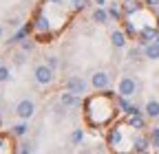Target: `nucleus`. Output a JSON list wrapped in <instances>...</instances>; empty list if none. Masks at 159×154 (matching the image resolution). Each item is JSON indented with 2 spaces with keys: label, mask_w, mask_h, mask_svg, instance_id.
Instances as JSON below:
<instances>
[{
  "label": "nucleus",
  "mask_w": 159,
  "mask_h": 154,
  "mask_svg": "<svg viewBox=\"0 0 159 154\" xmlns=\"http://www.w3.org/2000/svg\"><path fill=\"white\" fill-rule=\"evenodd\" d=\"M135 90H137V82L133 77H122L119 79V86H117L119 97H130V95H135Z\"/></svg>",
  "instance_id": "nucleus-1"
},
{
  "label": "nucleus",
  "mask_w": 159,
  "mask_h": 154,
  "mask_svg": "<svg viewBox=\"0 0 159 154\" xmlns=\"http://www.w3.org/2000/svg\"><path fill=\"white\" fill-rule=\"evenodd\" d=\"M35 82H38V84H42V86L51 84V82H53V68L47 66V64L35 66Z\"/></svg>",
  "instance_id": "nucleus-2"
},
{
  "label": "nucleus",
  "mask_w": 159,
  "mask_h": 154,
  "mask_svg": "<svg viewBox=\"0 0 159 154\" xmlns=\"http://www.w3.org/2000/svg\"><path fill=\"white\" fill-rule=\"evenodd\" d=\"M16 112H18L20 119H29V117H33V112H35V104L29 101V99H22L16 106Z\"/></svg>",
  "instance_id": "nucleus-3"
},
{
  "label": "nucleus",
  "mask_w": 159,
  "mask_h": 154,
  "mask_svg": "<svg viewBox=\"0 0 159 154\" xmlns=\"http://www.w3.org/2000/svg\"><path fill=\"white\" fill-rule=\"evenodd\" d=\"M66 90H71L75 95H82L86 90V82L82 79V77H77V75H71L69 79H66Z\"/></svg>",
  "instance_id": "nucleus-4"
},
{
  "label": "nucleus",
  "mask_w": 159,
  "mask_h": 154,
  "mask_svg": "<svg viewBox=\"0 0 159 154\" xmlns=\"http://www.w3.org/2000/svg\"><path fill=\"white\" fill-rule=\"evenodd\" d=\"M60 101H62V106L64 108H77L80 106V95H75V92H62V97H60Z\"/></svg>",
  "instance_id": "nucleus-5"
},
{
  "label": "nucleus",
  "mask_w": 159,
  "mask_h": 154,
  "mask_svg": "<svg viewBox=\"0 0 159 154\" xmlns=\"http://www.w3.org/2000/svg\"><path fill=\"white\" fill-rule=\"evenodd\" d=\"M91 84L99 90V88H106L108 86V75L104 73V71H99V73H95L93 75V79H91Z\"/></svg>",
  "instance_id": "nucleus-6"
},
{
  "label": "nucleus",
  "mask_w": 159,
  "mask_h": 154,
  "mask_svg": "<svg viewBox=\"0 0 159 154\" xmlns=\"http://www.w3.org/2000/svg\"><path fill=\"white\" fill-rule=\"evenodd\" d=\"M144 55L148 60H159V42H148L144 46Z\"/></svg>",
  "instance_id": "nucleus-7"
},
{
  "label": "nucleus",
  "mask_w": 159,
  "mask_h": 154,
  "mask_svg": "<svg viewBox=\"0 0 159 154\" xmlns=\"http://www.w3.org/2000/svg\"><path fill=\"white\" fill-rule=\"evenodd\" d=\"M108 18H111V13L106 9H95L93 11V22H97V24H106Z\"/></svg>",
  "instance_id": "nucleus-8"
},
{
  "label": "nucleus",
  "mask_w": 159,
  "mask_h": 154,
  "mask_svg": "<svg viewBox=\"0 0 159 154\" xmlns=\"http://www.w3.org/2000/svg\"><path fill=\"white\" fill-rule=\"evenodd\" d=\"M146 114L150 119H157L159 117V101H148L146 104Z\"/></svg>",
  "instance_id": "nucleus-9"
},
{
  "label": "nucleus",
  "mask_w": 159,
  "mask_h": 154,
  "mask_svg": "<svg viewBox=\"0 0 159 154\" xmlns=\"http://www.w3.org/2000/svg\"><path fill=\"white\" fill-rule=\"evenodd\" d=\"M111 42H113L115 46H124V44H126V35H124L122 31H113V33H111Z\"/></svg>",
  "instance_id": "nucleus-10"
},
{
  "label": "nucleus",
  "mask_w": 159,
  "mask_h": 154,
  "mask_svg": "<svg viewBox=\"0 0 159 154\" xmlns=\"http://www.w3.org/2000/svg\"><path fill=\"white\" fill-rule=\"evenodd\" d=\"M35 29L38 31H49V20L44 15H38V20H35Z\"/></svg>",
  "instance_id": "nucleus-11"
},
{
  "label": "nucleus",
  "mask_w": 159,
  "mask_h": 154,
  "mask_svg": "<svg viewBox=\"0 0 159 154\" xmlns=\"http://www.w3.org/2000/svg\"><path fill=\"white\" fill-rule=\"evenodd\" d=\"M128 123L133 126V128H144V119L139 117V112H135V114H130V119H128Z\"/></svg>",
  "instance_id": "nucleus-12"
},
{
  "label": "nucleus",
  "mask_w": 159,
  "mask_h": 154,
  "mask_svg": "<svg viewBox=\"0 0 159 154\" xmlns=\"http://www.w3.org/2000/svg\"><path fill=\"white\" fill-rule=\"evenodd\" d=\"M135 150H137V152H146V150H148V141H146V139H137V141H135Z\"/></svg>",
  "instance_id": "nucleus-13"
},
{
  "label": "nucleus",
  "mask_w": 159,
  "mask_h": 154,
  "mask_svg": "<svg viewBox=\"0 0 159 154\" xmlns=\"http://www.w3.org/2000/svg\"><path fill=\"white\" fill-rule=\"evenodd\" d=\"M25 132H27V126H25V123H18V126H13V134H18V137H22Z\"/></svg>",
  "instance_id": "nucleus-14"
},
{
  "label": "nucleus",
  "mask_w": 159,
  "mask_h": 154,
  "mask_svg": "<svg viewBox=\"0 0 159 154\" xmlns=\"http://www.w3.org/2000/svg\"><path fill=\"white\" fill-rule=\"evenodd\" d=\"M7 79H9V68L0 66V82H7Z\"/></svg>",
  "instance_id": "nucleus-15"
},
{
  "label": "nucleus",
  "mask_w": 159,
  "mask_h": 154,
  "mask_svg": "<svg viewBox=\"0 0 159 154\" xmlns=\"http://www.w3.org/2000/svg\"><path fill=\"white\" fill-rule=\"evenodd\" d=\"M150 141H152V145H159V128H155V130H152Z\"/></svg>",
  "instance_id": "nucleus-16"
},
{
  "label": "nucleus",
  "mask_w": 159,
  "mask_h": 154,
  "mask_svg": "<svg viewBox=\"0 0 159 154\" xmlns=\"http://www.w3.org/2000/svg\"><path fill=\"white\" fill-rule=\"evenodd\" d=\"M82 137H84L82 130H75V132H73V143H80V141H82Z\"/></svg>",
  "instance_id": "nucleus-17"
},
{
  "label": "nucleus",
  "mask_w": 159,
  "mask_h": 154,
  "mask_svg": "<svg viewBox=\"0 0 159 154\" xmlns=\"http://www.w3.org/2000/svg\"><path fill=\"white\" fill-rule=\"evenodd\" d=\"M18 152H22V154L25 152H33V145L31 143H22V148H18Z\"/></svg>",
  "instance_id": "nucleus-18"
},
{
  "label": "nucleus",
  "mask_w": 159,
  "mask_h": 154,
  "mask_svg": "<svg viewBox=\"0 0 159 154\" xmlns=\"http://www.w3.org/2000/svg\"><path fill=\"white\" fill-rule=\"evenodd\" d=\"M139 55H142V51H139V49H133V51L128 53V57H130V60H139Z\"/></svg>",
  "instance_id": "nucleus-19"
},
{
  "label": "nucleus",
  "mask_w": 159,
  "mask_h": 154,
  "mask_svg": "<svg viewBox=\"0 0 159 154\" xmlns=\"http://www.w3.org/2000/svg\"><path fill=\"white\" fill-rule=\"evenodd\" d=\"M89 7V0H75V9H84Z\"/></svg>",
  "instance_id": "nucleus-20"
},
{
  "label": "nucleus",
  "mask_w": 159,
  "mask_h": 154,
  "mask_svg": "<svg viewBox=\"0 0 159 154\" xmlns=\"http://www.w3.org/2000/svg\"><path fill=\"white\" fill-rule=\"evenodd\" d=\"M108 13H111V18H119V15H122L117 7H111V9H108Z\"/></svg>",
  "instance_id": "nucleus-21"
},
{
  "label": "nucleus",
  "mask_w": 159,
  "mask_h": 154,
  "mask_svg": "<svg viewBox=\"0 0 159 154\" xmlns=\"http://www.w3.org/2000/svg\"><path fill=\"white\" fill-rule=\"evenodd\" d=\"M49 64H51V68H55V66H57V60H55V57H51V60H49Z\"/></svg>",
  "instance_id": "nucleus-22"
},
{
  "label": "nucleus",
  "mask_w": 159,
  "mask_h": 154,
  "mask_svg": "<svg viewBox=\"0 0 159 154\" xmlns=\"http://www.w3.org/2000/svg\"><path fill=\"white\" fill-rule=\"evenodd\" d=\"M22 49H25V51H29V49H33V44H31V42H25V44H22Z\"/></svg>",
  "instance_id": "nucleus-23"
},
{
  "label": "nucleus",
  "mask_w": 159,
  "mask_h": 154,
  "mask_svg": "<svg viewBox=\"0 0 159 154\" xmlns=\"http://www.w3.org/2000/svg\"><path fill=\"white\" fill-rule=\"evenodd\" d=\"M95 2H97V5H104V0H95Z\"/></svg>",
  "instance_id": "nucleus-24"
},
{
  "label": "nucleus",
  "mask_w": 159,
  "mask_h": 154,
  "mask_svg": "<svg viewBox=\"0 0 159 154\" xmlns=\"http://www.w3.org/2000/svg\"><path fill=\"white\" fill-rule=\"evenodd\" d=\"M0 37H2V27H0Z\"/></svg>",
  "instance_id": "nucleus-25"
},
{
  "label": "nucleus",
  "mask_w": 159,
  "mask_h": 154,
  "mask_svg": "<svg viewBox=\"0 0 159 154\" xmlns=\"http://www.w3.org/2000/svg\"><path fill=\"white\" fill-rule=\"evenodd\" d=\"M157 42H159V35H157Z\"/></svg>",
  "instance_id": "nucleus-26"
},
{
  "label": "nucleus",
  "mask_w": 159,
  "mask_h": 154,
  "mask_svg": "<svg viewBox=\"0 0 159 154\" xmlns=\"http://www.w3.org/2000/svg\"><path fill=\"white\" fill-rule=\"evenodd\" d=\"M157 150H159V145H157Z\"/></svg>",
  "instance_id": "nucleus-27"
}]
</instances>
